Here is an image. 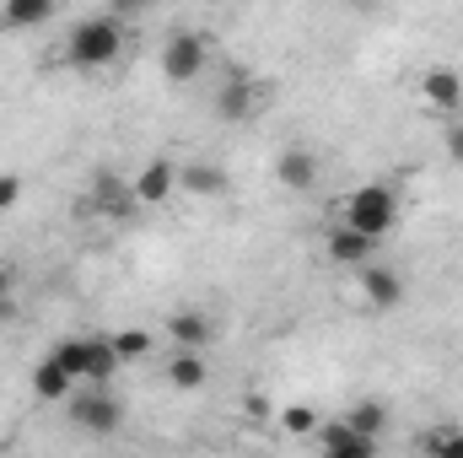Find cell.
I'll return each instance as SVG.
<instances>
[{
	"label": "cell",
	"mask_w": 463,
	"mask_h": 458,
	"mask_svg": "<svg viewBox=\"0 0 463 458\" xmlns=\"http://www.w3.org/2000/svg\"><path fill=\"white\" fill-rule=\"evenodd\" d=\"M87 211H92V216H103V222H129L140 205H135L129 178H118V173H98V178H92V189H87Z\"/></svg>",
	"instance_id": "4fadbf2b"
},
{
	"label": "cell",
	"mask_w": 463,
	"mask_h": 458,
	"mask_svg": "<svg viewBox=\"0 0 463 458\" xmlns=\"http://www.w3.org/2000/svg\"><path fill=\"white\" fill-rule=\"evenodd\" d=\"M140 211H167L178 200V157H146V167L129 178Z\"/></svg>",
	"instance_id": "9c48e42d"
},
{
	"label": "cell",
	"mask_w": 463,
	"mask_h": 458,
	"mask_svg": "<svg viewBox=\"0 0 463 458\" xmlns=\"http://www.w3.org/2000/svg\"><path fill=\"white\" fill-rule=\"evenodd\" d=\"M420 453H437V458H463V426H431L420 437Z\"/></svg>",
	"instance_id": "7402d4cb"
},
{
	"label": "cell",
	"mask_w": 463,
	"mask_h": 458,
	"mask_svg": "<svg viewBox=\"0 0 463 458\" xmlns=\"http://www.w3.org/2000/svg\"><path fill=\"white\" fill-rule=\"evenodd\" d=\"M60 16V0H0V33H38Z\"/></svg>",
	"instance_id": "ac0fdd59"
},
{
	"label": "cell",
	"mask_w": 463,
	"mask_h": 458,
	"mask_svg": "<svg viewBox=\"0 0 463 458\" xmlns=\"http://www.w3.org/2000/svg\"><path fill=\"white\" fill-rule=\"evenodd\" d=\"M167 345H189V350H205V345L216 340V319L205 313V308H173L167 319H162V329H156Z\"/></svg>",
	"instance_id": "2e32d148"
},
{
	"label": "cell",
	"mask_w": 463,
	"mask_h": 458,
	"mask_svg": "<svg viewBox=\"0 0 463 458\" xmlns=\"http://www.w3.org/2000/svg\"><path fill=\"white\" fill-rule=\"evenodd\" d=\"M259 109H264V81H259L248 65H232L227 81H222V92H216V119H227V124H248Z\"/></svg>",
	"instance_id": "ba28073f"
},
{
	"label": "cell",
	"mask_w": 463,
	"mask_h": 458,
	"mask_svg": "<svg viewBox=\"0 0 463 458\" xmlns=\"http://www.w3.org/2000/svg\"><path fill=\"white\" fill-rule=\"evenodd\" d=\"M49 350L76 372V383H114L118 372H124V361H118V350L109 335H65V340H54Z\"/></svg>",
	"instance_id": "277c9868"
},
{
	"label": "cell",
	"mask_w": 463,
	"mask_h": 458,
	"mask_svg": "<svg viewBox=\"0 0 463 458\" xmlns=\"http://www.w3.org/2000/svg\"><path fill=\"white\" fill-rule=\"evenodd\" d=\"M5 319H16V297H11V286L0 281V324H5Z\"/></svg>",
	"instance_id": "4316f807"
},
{
	"label": "cell",
	"mask_w": 463,
	"mask_h": 458,
	"mask_svg": "<svg viewBox=\"0 0 463 458\" xmlns=\"http://www.w3.org/2000/svg\"><path fill=\"white\" fill-rule=\"evenodd\" d=\"M109 340H114V350H118V361H124V367H135V361H151V356H156V329H135V324H129V329H114Z\"/></svg>",
	"instance_id": "ffe728a7"
},
{
	"label": "cell",
	"mask_w": 463,
	"mask_h": 458,
	"mask_svg": "<svg viewBox=\"0 0 463 458\" xmlns=\"http://www.w3.org/2000/svg\"><path fill=\"white\" fill-rule=\"evenodd\" d=\"M162 383H167L173 394H200V388L211 383V361H205V350L173 345V356L162 361Z\"/></svg>",
	"instance_id": "e0dca14e"
},
{
	"label": "cell",
	"mask_w": 463,
	"mask_h": 458,
	"mask_svg": "<svg viewBox=\"0 0 463 458\" xmlns=\"http://www.w3.org/2000/svg\"><path fill=\"white\" fill-rule=\"evenodd\" d=\"M340 222H350L355 232H366V237H393L399 222H404V195L393 189V184H383V178H372V184H355L340 195Z\"/></svg>",
	"instance_id": "7a4b0ae2"
},
{
	"label": "cell",
	"mask_w": 463,
	"mask_h": 458,
	"mask_svg": "<svg viewBox=\"0 0 463 458\" xmlns=\"http://www.w3.org/2000/svg\"><path fill=\"white\" fill-rule=\"evenodd\" d=\"M22 195H27V178L5 167V173H0V216H11V211L22 205Z\"/></svg>",
	"instance_id": "cb8c5ba5"
},
{
	"label": "cell",
	"mask_w": 463,
	"mask_h": 458,
	"mask_svg": "<svg viewBox=\"0 0 463 458\" xmlns=\"http://www.w3.org/2000/svg\"><path fill=\"white\" fill-rule=\"evenodd\" d=\"M442 157H448L453 167H463V114L442 119Z\"/></svg>",
	"instance_id": "603a6c76"
},
{
	"label": "cell",
	"mask_w": 463,
	"mask_h": 458,
	"mask_svg": "<svg viewBox=\"0 0 463 458\" xmlns=\"http://www.w3.org/2000/svg\"><path fill=\"white\" fill-rule=\"evenodd\" d=\"M27 388H33V399H38V405H65L81 383H76V372H71L54 350H43V356H38V367L27 372Z\"/></svg>",
	"instance_id": "5bb4252c"
},
{
	"label": "cell",
	"mask_w": 463,
	"mask_h": 458,
	"mask_svg": "<svg viewBox=\"0 0 463 458\" xmlns=\"http://www.w3.org/2000/svg\"><path fill=\"white\" fill-rule=\"evenodd\" d=\"M0 281H5V264H0Z\"/></svg>",
	"instance_id": "83f0119b"
},
{
	"label": "cell",
	"mask_w": 463,
	"mask_h": 458,
	"mask_svg": "<svg viewBox=\"0 0 463 458\" xmlns=\"http://www.w3.org/2000/svg\"><path fill=\"white\" fill-rule=\"evenodd\" d=\"M151 5H156V0H109V11H114V16H124V22H135V16H146Z\"/></svg>",
	"instance_id": "d4e9b609"
},
{
	"label": "cell",
	"mask_w": 463,
	"mask_h": 458,
	"mask_svg": "<svg viewBox=\"0 0 463 458\" xmlns=\"http://www.w3.org/2000/svg\"><path fill=\"white\" fill-rule=\"evenodd\" d=\"M404 297H410V286H404V275L393 264L366 259V264L350 270V302L361 313H393V308H404Z\"/></svg>",
	"instance_id": "5b68a950"
},
{
	"label": "cell",
	"mask_w": 463,
	"mask_h": 458,
	"mask_svg": "<svg viewBox=\"0 0 463 458\" xmlns=\"http://www.w3.org/2000/svg\"><path fill=\"white\" fill-rule=\"evenodd\" d=\"M242 410H248V421H275V405H269L264 394H248V399H242Z\"/></svg>",
	"instance_id": "484cf974"
},
{
	"label": "cell",
	"mask_w": 463,
	"mask_h": 458,
	"mask_svg": "<svg viewBox=\"0 0 463 458\" xmlns=\"http://www.w3.org/2000/svg\"><path fill=\"white\" fill-rule=\"evenodd\" d=\"M156 71H162L167 87L200 81V76L211 71V38L194 33V27H173V33L162 38V49H156Z\"/></svg>",
	"instance_id": "3957f363"
},
{
	"label": "cell",
	"mask_w": 463,
	"mask_h": 458,
	"mask_svg": "<svg viewBox=\"0 0 463 458\" xmlns=\"http://www.w3.org/2000/svg\"><path fill=\"white\" fill-rule=\"evenodd\" d=\"M345 421H355L366 437L383 443V432H388V405H383V399H355V405L345 410Z\"/></svg>",
	"instance_id": "44dd1931"
},
{
	"label": "cell",
	"mask_w": 463,
	"mask_h": 458,
	"mask_svg": "<svg viewBox=\"0 0 463 458\" xmlns=\"http://www.w3.org/2000/svg\"><path fill=\"white\" fill-rule=\"evenodd\" d=\"M377 253H383V243L366 237V232H355L350 222H340V216L324 232V259L340 264V270H355V264H366V259H377Z\"/></svg>",
	"instance_id": "7c38bea8"
},
{
	"label": "cell",
	"mask_w": 463,
	"mask_h": 458,
	"mask_svg": "<svg viewBox=\"0 0 463 458\" xmlns=\"http://www.w3.org/2000/svg\"><path fill=\"white\" fill-rule=\"evenodd\" d=\"M178 195H189L200 205H216V200L232 195V173L211 157H189V162H178Z\"/></svg>",
	"instance_id": "30bf717a"
},
{
	"label": "cell",
	"mask_w": 463,
	"mask_h": 458,
	"mask_svg": "<svg viewBox=\"0 0 463 458\" xmlns=\"http://www.w3.org/2000/svg\"><path fill=\"white\" fill-rule=\"evenodd\" d=\"M415 103L431 119L463 114V71L458 65H426V71L415 76Z\"/></svg>",
	"instance_id": "52a82bcc"
},
{
	"label": "cell",
	"mask_w": 463,
	"mask_h": 458,
	"mask_svg": "<svg viewBox=\"0 0 463 458\" xmlns=\"http://www.w3.org/2000/svg\"><path fill=\"white\" fill-rule=\"evenodd\" d=\"M318 410L307 405V399H291V405H275V426L291 437V443H313V432H318Z\"/></svg>",
	"instance_id": "d6986e66"
},
{
	"label": "cell",
	"mask_w": 463,
	"mask_h": 458,
	"mask_svg": "<svg viewBox=\"0 0 463 458\" xmlns=\"http://www.w3.org/2000/svg\"><path fill=\"white\" fill-rule=\"evenodd\" d=\"M313 448H318V453H335V458H372L383 443L366 437V432H361L355 421H345V415H324L318 432H313Z\"/></svg>",
	"instance_id": "8fae6325"
},
{
	"label": "cell",
	"mask_w": 463,
	"mask_h": 458,
	"mask_svg": "<svg viewBox=\"0 0 463 458\" xmlns=\"http://www.w3.org/2000/svg\"><path fill=\"white\" fill-rule=\"evenodd\" d=\"M65 410H71V426L92 432V437H114L118 426H124V405H118V394L109 383H81L65 399Z\"/></svg>",
	"instance_id": "8992f818"
},
{
	"label": "cell",
	"mask_w": 463,
	"mask_h": 458,
	"mask_svg": "<svg viewBox=\"0 0 463 458\" xmlns=\"http://www.w3.org/2000/svg\"><path fill=\"white\" fill-rule=\"evenodd\" d=\"M129 49V27L114 11H92V16H76L60 38V60L81 76H98V71H114Z\"/></svg>",
	"instance_id": "6da1fadb"
},
{
	"label": "cell",
	"mask_w": 463,
	"mask_h": 458,
	"mask_svg": "<svg viewBox=\"0 0 463 458\" xmlns=\"http://www.w3.org/2000/svg\"><path fill=\"white\" fill-rule=\"evenodd\" d=\"M318 178H324L318 151H307V146H286V151L275 157V184H280L286 195H313Z\"/></svg>",
	"instance_id": "9a60e30c"
}]
</instances>
